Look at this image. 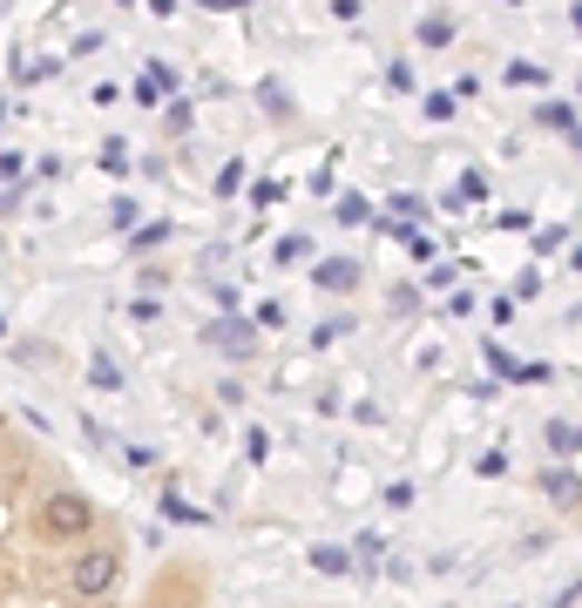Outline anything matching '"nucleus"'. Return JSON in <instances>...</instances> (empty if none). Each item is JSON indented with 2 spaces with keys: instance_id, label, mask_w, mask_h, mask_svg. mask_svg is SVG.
<instances>
[{
  "instance_id": "ddd939ff",
  "label": "nucleus",
  "mask_w": 582,
  "mask_h": 608,
  "mask_svg": "<svg viewBox=\"0 0 582 608\" xmlns=\"http://www.w3.org/2000/svg\"><path fill=\"white\" fill-rule=\"evenodd\" d=\"M272 257H278V265H305V257H312V237H285Z\"/></svg>"
},
{
  "instance_id": "a878e982",
  "label": "nucleus",
  "mask_w": 582,
  "mask_h": 608,
  "mask_svg": "<svg viewBox=\"0 0 582 608\" xmlns=\"http://www.w3.org/2000/svg\"><path fill=\"white\" fill-rule=\"evenodd\" d=\"M575 453H582V426H575Z\"/></svg>"
},
{
  "instance_id": "412c9836",
  "label": "nucleus",
  "mask_w": 582,
  "mask_h": 608,
  "mask_svg": "<svg viewBox=\"0 0 582 608\" xmlns=\"http://www.w3.org/2000/svg\"><path fill=\"white\" fill-rule=\"evenodd\" d=\"M509 81H549V74H542L535 61H509Z\"/></svg>"
},
{
  "instance_id": "dca6fc26",
  "label": "nucleus",
  "mask_w": 582,
  "mask_h": 608,
  "mask_svg": "<svg viewBox=\"0 0 582 608\" xmlns=\"http://www.w3.org/2000/svg\"><path fill=\"white\" fill-rule=\"evenodd\" d=\"M454 102H461V96H427V122H447V116H454Z\"/></svg>"
},
{
  "instance_id": "4be33fe9",
  "label": "nucleus",
  "mask_w": 582,
  "mask_h": 608,
  "mask_svg": "<svg viewBox=\"0 0 582 608\" xmlns=\"http://www.w3.org/2000/svg\"><path fill=\"white\" fill-rule=\"evenodd\" d=\"M366 217H373V210H366L359 197H346V203H339V223H366Z\"/></svg>"
},
{
  "instance_id": "6e6552de",
  "label": "nucleus",
  "mask_w": 582,
  "mask_h": 608,
  "mask_svg": "<svg viewBox=\"0 0 582 608\" xmlns=\"http://www.w3.org/2000/svg\"><path fill=\"white\" fill-rule=\"evenodd\" d=\"M542 440H549L555 460H569V453H575V426H569V419H549V426H542Z\"/></svg>"
},
{
  "instance_id": "5701e85b",
  "label": "nucleus",
  "mask_w": 582,
  "mask_h": 608,
  "mask_svg": "<svg viewBox=\"0 0 582 608\" xmlns=\"http://www.w3.org/2000/svg\"><path fill=\"white\" fill-rule=\"evenodd\" d=\"M562 250V230H535V257H555Z\"/></svg>"
},
{
  "instance_id": "393cba45",
  "label": "nucleus",
  "mask_w": 582,
  "mask_h": 608,
  "mask_svg": "<svg viewBox=\"0 0 582 608\" xmlns=\"http://www.w3.org/2000/svg\"><path fill=\"white\" fill-rule=\"evenodd\" d=\"M569 21H575V34H582V8H569Z\"/></svg>"
},
{
  "instance_id": "1a4fd4ad",
  "label": "nucleus",
  "mask_w": 582,
  "mask_h": 608,
  "mask_svg": "<svg viewBox=\"0 0 582 608\" xmlns=\"http://www.w3.org/2000/svg\"><path fill=\"white\" fill-rule=\"evenodd\" d=\"M89 386L96 392H122V366L116 359H89Z\"/></svg>"
},
{
  "instance_id": "b1692460",
  "label": "nucleus",
  "mask_w": 582,
  "mask_h": 608,
  "mask_svg": "<svg viewBox=\"0 0 582 608\" xmlns=\"http://www.w3.org/2000/svg\"><path fill=\"white\" fill-rule=\"evenodd\" d=\"M575 595H582V581H569V588H562V595H555L549 608H575Z\"/></svg>"
},
{
  "instance_id": "9b49d317",
  "label": "nucleus",
  "mask_w": 582,
  "mask_h": 608,
  "mask_svg": "<svg viewBox=\"0 0 582 608\" xmlns=\"http://www.w3.org/2000/svg\"><path fill=\"white\" fill-rule=\"evenodd\" d=\"M421 41H427V48H447V41H454V21H447V14H427V21H421Z\"/></svg>"
},
{
  "instance_id": "20e7f679",
  "label": "nucleus",
  "mask_w": 582,
  "mask_h": 608,
  "mask_svg": "<svg viewBox=\"0 0 582 608\" xmlns=\"http://www.w3.org/2000/svg\"><path fill=\"white\" fill-rule=\"evenodd\" d=\"M312 285H318L325 298H346V291H359V257H325V265L312 271Z\"/></svg>"
},
{
  "instance_id": "9d476101",
  "label": "nucleus",
  "mask_w": 582,
  "mask_h": 608,
  "mask_svg": "<svg viewBox=\"0 0 582 608\" xmlns=\"http://www.w3.org/2000/svg\"><path fill=\"white\" fill-rule=\"evenodd\" d=\"M481 359H487V372H494V379H522V366H515V359H509V352H502L494 338L481 345Z\"/></svg>"
},
{
  "instance_id": "4468645a",
  "label": "nucleus",
  "mask_w": 582,
  "mask_h": 608,
  "mask_svg": "<svg viewBox=\"0 0 582 608\" xmlns=\"http://www.w3.org/2000/svg\"><path fill=\"white\" fill-rule=\"evenodd\" d=\"M487 197V183H481V169H467V177H461V197H447V203H481Z\"/></svg>"
},
{
  "instance_id": "f257e3e1",
  "label": "nucleus",
  "mask_w": 582,
  "mask_h": 608,
  "mask_svg": "<svg viewBox=\"0 0 582 608\" xmlns=\"http://www.w3.org/2000/svg\"><path fill=\"white\" fill-rule=\"evenodd\" d=\"M96 528H102V507L81 494V487L48 480L34 494V541L41 548H81V541H96Z\"/></svg>"
},
{
  "instance_id": "a211bd4d",
  "label": "nucleus",
  "mask_w": 582,
  "mask_h": 608,
  "mask_svg": "<svg viewBox=\"0 0 582 608\" xmlns=\"http://www.w3.org/2000/svg\"><path fill=\"white\" fill-rule=\"evenodd\" d=\"M237 183H244V169L230 162V169H217V197H237Z\"/></svg>"
},
{
  "instance_id": "7ed1b4c3",
  "label": "nucleus",
  "mask_w": 582,
  "mask_h": 608,
  "mask_svg": "<svg viewBox=\"0 0 582 608\" xmlns=\"http://www.w3.org/2000/svg\"><path fill=\"white\" fill-rule=\"evenodd\" d=\"M204 345H210V352H224V359H258V325L230 311V318L204 325Z\"/></svg>"
},
{
  "instance_id": "f8f14e48",
  "label": "nucleus",
  "mask_w": 582,
  "mask_h": 608,
  "mask_svg": "<svg viewBox=\"0 0 582 608\" xmlns=\"http://www.w3.org/2000/svg\"><path fill=\"white\" fill-rule=\"evenodd\" d=\"M162 514H170V520H190V528H204V514H197L184 494H162Z\"/></svg>"
},
{
  "instance_id": "6ab92c4d",
  "label": "nucleus",
  "mask_w": 582,
  "mask_h": 608,
  "mask_svg": "<svg viewBox=\"0 0 582 608\" xmlns=\"http://www.w3.org/2000/svg\"><path fill=\"white\" fill-rule=\"evenodd\" d=\"M393 311H421V291H413V285H393Z\"/></svg>"
},
{
  "instance_id": "0eeeda50",
  "label": "nucleus",
  "mask_w": 582,
  "mask_h": 608,
  "mask_svg": "<svg viewBox=\"0 0 582 608\" xmlns=\"http://www.w3.org/2000/svg\"><path fill=\"white\" fill-rule=\"evenodd\" d=\"M312 568H318V575H353V548L318 541V548H312Z\"/></svg>"
},
{
  "instance_id": "2eb2a0df",
  "label": "nucleus",
  "mask_w": 582,
  "mask_h": 608,
  "mask_svg": "<svg viewBox=\"0 0 582 608\" xmlns=\"http://www.w3.org/2000/svg\"><path fill=\"white\" fill-rule=\"evenodd\" d=\"M162 237H170V223H142V230H136V237H129V250H156V243H162Z\"/></svg>"
},
{
  "instance_id": "f3484780",
  "label": "nucleus",
  "mask_w": 582,
  "mask_h": 608,
  "mask_svg": "<svg viewBox=\"0 0 582 608\" xmlns=\"http://www.w3.org/2000/svg\"><path fill=\"white\" fill-rule=\"evenodd\" d=\"M481 474H487V480H502V474H509V453H502V447L481 453Z\"/></svg>"
},
{
  "instance_id": "f03ea898",
  "label": "nucleus",
  "mask_w": 582,
  "mask_h": 608,
  "mask_svg": "<svg viewBox=\"0 0 582 608\" xmlns=\"http://www.w3.org/2000/svg\"><path fill=\"white\" fill-rule=\"evenodd\" d=\"M116 581H122V548H116V541H81V548L61 555V588H68L75 608L109 601Z\"/></svg>"
},
{
  "instance_id": "423d86ee",
  "label": "nucleus",
  "mask_w": 582,
  "mask_h": 608,
  "mask_svg": "<svg viewBox=\"0 0 582 608\" xmlns=\"http://www.w3.org/2000/svg\"><path fill=\"white\" fill-rule=\"evenodd\" d=\"M535 116H542V129H562V136L582 149V122H575V109H569V102H542Z\"/></svg>"
},
{
  "instance_id": "aec40b11",
  "label": "nucleus",
  "mask_w": 582,
  "mask_h": 608,
  "mask_svg": "<svg viewBox=\"0 0 582 608\" xmlns=\"http://www.w3.org/2000/svg\"><path fill=\"white\" fill-rule=\"evenodd\" d=\"M0 183H21V156L14 149H0Z\"/></svg>"
},
{
  "instance_id": "39448f33",
  "label": "nucleus",
  "mask_w": 582,
  "mask_h": 608,
  "mask_svg": "<svg viewBox=\"0 0 582 608\" xmlns=\"http://www.w3.org/2000/svg\"><path fill=\"white\" fill-rule=\"evenodd\" d=\"M542 494H549V500H562V507H575V500H582V474L555 460V467H542Z\"/></svg>"
}]
</instances>
